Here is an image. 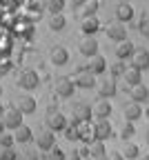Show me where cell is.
Instances as JSON below:
<instances>
[{"instance_id":"cell-1","label":"cell","mask_w":149,"mask_h":160,"mask_svg":"<svg viewBox=\"0 0 149 160\" xmlns=\"http://www.w3.org/2000/svg\"><path fill=\"white\" fill-rule=\"evenodd\" d=\"M54 87H56V93L60 98H71L74 91H76V82H74V78H69V76H58Z\"/></svg>"},{"instance_id":"cell-2","label":"cell","mask_w":149,"mask_h":160,"mask_svg":"<svg viewBox=\"0 0 149 160\" xmlns=\"http://www.w3.org/2000/svg\"><path fill=\"white\" fill-rule=\"evenodd\" d=\"M38 82H40V78H38V73H36V71H31V69L20 71V76H18V87H20V89L31 91V89H36V87H38Z\"/></svg>"},{"instance_id":"cell-3","label":"cell","mask_w":149,"mask_h":160,"mask_svg":"<svg viewBox=\"0 0 149 160\" xmlns=\"http://www.w3.org/2000/svg\"><path fill=\"white\" fill-rule=\"evenodd\" d=\"M74 82H76V87H80V89H91V87H96L98 82H96V76L85 67V69H80L76 76H74Z\"/></svg>"},{"instance_id":"cell-4","label":"cell","mask_w":149,"mask_h":160,"mask_svg":"<svg viewBox=\"0 0 149 160\" xmlns=\"http://www.w3.org/2000/svg\"><path fill=\"white\" fill-rule=\"evenodd\" d=\"M33 140H36V145H38L40 151H49L51 147H56V136H54L51 129H47V131H38Z\"/></svg>"},{"instance_id":"cell-5","label":"cell","mask_w":149,"mask_h":160,"mask_svg":"<svg viewBox=\"0 0 149 160\" xmlns=\"http://www.w3.org/2000/svg\"><path fill=\"white\" fill-rule=\"evenodd\" d=\"M45 120H47V127H49L51 131H65V129H67V118L62 116L60 111H54V109H51Z\"/></svg>"},{"instance_id":"cell-6","label":"cell","mask_w":149,"mask_h":160,"mask_svg":"<svg viewBox=\"0 0 149 160\" xmlns=\"http://www.w3.org/2000/svg\"><path fill=\"white\" fill-rule=\"evenodd\" d=\"M3 122H5V127L7 129H18V127H23V113H20L16 107L13 109H5V113H3Z\"/></svg>"},{"instance_id":"cell-7","label":"cell","mask_w":149,"mask_h":160,"mask_svg":"<svg viewBox=\"0 0 149 160\" xmlns=\"http://www.w3.org/2000/svg\"><path fill=\"white\" fill-rule=\"evenodd\" d=\"M91 113H94V109H91L89 105L78 102V105H74V120H71V122H74V125L89 122V120H91Z\"/></svg>"},{"instance_id":"cell-8","label":"cell","mask_w":149,"mask_h":160,"mask_svg":"<svg viewBox=\"0 0 149 160\" xmlns=\"http://www.w3.org/2000/svg\"><path fill=\"white\" fill-rule=\"evenodd\" d=\"M98 93H100V98H105V100H109V98H114L116 96V91H118V87H116V80L114 78H105V80H98Z\"/></svg>"},{"instance_id":"cell-9","label":"cell","mask_w":149,"mask_h":160,"mask_svg":"<svg viewBox=\"0 0 149 160\" xmlns=\"http://www.w3.org/2000/svg\"><path fill=\"white\" fill-rule=\"evenodd\" d=\"M78 49H80V53H82V56L94 58V56H98V40H96L94 36H85V38L80 40Z\"/></svg>"},{"instance_id":"cell-10","label":"cell","mask_w":149,"mask_h":160,"mask_svg":"<svg viewBox=\"0 0 149 160\" xmlns=\"http://www.w3.org/2000/svg\"><path fill=\"white\" fill-rule=\"evenodd\" d=\"M16 109L20 113H33L36 111V98L29 96V93H23L16 98Z\"/></svg>"},{"instance_id":"cell-11","label":"cell","mask_w":149,"mask_h":160,"mask_svg":"<svg viewBox=\"0 0 149 160\" xmlns=\"http://www.w3.org/2000/svg\"><path fill=\"white\" fill-rule=\"evenodd\" d=\"M94 131H96V140H102V142L114 136V129H111L109 120H98V122L94 125Z\"/></svg>"},{"instance_id":"cell-12","label":"cell","mask_w":149,"mask_h":160,"mask_svg":"<svg viewBox=\"0 0 149 160\" xmlns=\"http://www.w3.org/2000/svg\"><path fill=\"white\" fill-rule=\"evenodd\" d=\"M131 67L138 71L149 69V51L147 49H136V53L131 56Z\"/></svg>"},{"instance_id":"cell-13","label":"cell","mask_w":149,"mask_h":160,"mask_svg":"<svg viewBox=\"0 0 149 160\" xmlns=\"http://www.w3.org/2000/svg\"><path fill=\"white\" fill-rule=\"evenodd\" d=\"M105 31H107V38L116 40V42H122V40H127V27H125L122 22H114V25H109Z\"/></svg>"},{"instance_id":"cell-14","label":"cell","mask_w":149,"mask_h":160,"mask_svg":"<svg viewBox=\"0 0 149 160\" xmlns=\"http://www.w3.org/2000/svg\"><path fill=\"white\" fill-rule=\"evenodd\" d=\"M49 58H51V62L54 65H67L69 62V51L65 49V47H60V45H56V47H51V51H49Z\"/></svg>"},{"instance_id":"cell-15","label":"cell","mask_w":149,"mask_h":160,"mask_svg":"<svg viewBox=\"0 0 149 160\" xmlns=\"http://www.w3.org/2000/svg\"><path fill=\"white\" fill-rule=\"evenodd\" d=\"M91 109H94V116L98 120H107L111 116V102H109V100H105V98H100Z\"/></svg>"},{"instance_id":"cell-16","label":"cell","mask_w":149,"mask_h":160,"mask_svg":"<svg viewBox=\"0 0 149 160\" xmlns=\"http://www.w3.org/2000/svg\"><path fill=\"white\" fill-rule=\"evenodd\" d=\"M116 18H118V22H129V20L134 18V7L129 2H118L116 7Z\"/></svg>"},{"instance_id":"cell-17","label":"cell","mask_w":149,"mask_h":160,"mask_svg":"<svg viewBox=\"0 0 149 160\" xmlns=\"http://www.w3.org/2000/svg\"><path fill=\"white\" fill-rule=\"evenodd\" d=\"M122 113H125V120H127V122H136V120L142 116V107H140L138 102H129V105H125Z\"/></svg>"},{"instance_id":"cell-18","label":"cell","mask_w":149,"mask_h":160,"mask_svg":"<svg viewBox=\"0 0 149 160\" xmlns=\"http://www.w3.org/2000/svg\"><path fill=\"white\" fill-rule=\"evenodd\" d=\"M78 133H80V140H82L85 145H91L94 140H96V131H94V127L89 122H80L78 125Z\"/></svg>"},{"instance_id":"cell-19","label":"cell","mask_w":149,"mask_h":160,"mask_svg":"<svg viewBox=\"0 0 149 160\" xmlns=\"http://www.w3.org/2000/svg\"><path fill=\"white\" fill-rule=\"evenodd\" d=\"M87 69H89L94 76H98V73H102L105 69H107V60H105V58L98 53V56L89 58V62H87Z\"/></svg>"},{"instance_id":"cell-20","label":"cell","mask_w":149,"mask_h":160,"mask_svg":"<svg viewBox=\"0 0 149 160\" xmlns=\"http://www.w3.org/2000/svg\"><path fill=\"white\" fill-rule=\"evenodd\" d=\"M129 98L134 100V102H145V100L149 98V89L140 82V85H136V87H129Z\"/></svg>"},{"instance_id":"cell-21","label":"cell","mask_w":149,"mask_h":160,"mask_svg":"<svg viewBox=\"0 0 149 160\" xmlns=\"http://www.w3.org/2000/svg\"><path fill=\"white\" fill-rule=\"evenodd\" d=\"M134 53H136V49H134V45L129 42V40H122V42L116 45V56H118L120 60H127V58L131 60Z\"/></svg>"},{"instance_id":"cell-22","label":"cell","mask_w":149,"mask_h":160,"mask_svg":"<svg viewBox=\"0 0 149 160\" xmlns=\"http://www.w3.org/2000/svg\"><path fill=\"white\" fill-rule=\"evenodd\" d=\"M80 29L85 31V36H94L98 29H100V22H98V18L91 16V18H82V22H80Z\"/></svg>"},{"instance_id":"cell-23","label":"cell","mask_w":149,"mask_h":160,"mask_svg":"<svg viewBox=\"0 0 149 160\" xmlns=\"http://www.w3.org/2000/svg\"><path fill=\"white\" fill-rule=\"evenodd\" d=\"M89 151H91L94 160H107V149H105L102 140H94V142L89 145Z\"/></svg>"},{"instance_id":"cell-24","label":"cell","mask_w":149,"mask_h":160,"mask_svg":"<svg viewBox=\"0 0 149 160\" xmlns=\"http://www.w3.org/2000/svg\"><path fill=\"white\" fill-rule=\"evenodd\" d=\"M140 73H142V71H138V69H134V67H127V71L122 73V80H125V85H129V87H136V85H140Z\"/></svg>"},{"instance_id":"cell-25","label":"cell","mask_w":149,"mask_h":160,"mask_svg":"<svg viewBox=\"0 0 149 160\" xmlns=\"http://www.w3.org/2000/svg\"><path fill=\"white\" fill-rule=\"evenodd\" d=\"M13 138H16V142H31V140H33L36 136H33V131H31V127H27V125H23V127H18V129H16V133H13Z\"/></svg>"},{"instance_id":"cell-26","label":"cell","mask_w":149,"mask_h":160,"mask_svg":"<svg viewBox=\"0 0 149 160\" xmlns=\"http://www.w3.org/2000/svg\"><path fill=\"white\" fill-rule=\"evenodd\" d=\"M98 5H100V0H87V2L82 5V18H91V16H96V11H98Z\"/></svg>"},{"instance_id":"cell-27","label":"cell","mask_w":149,"mask_h":160,"mask_svg":"<svg viewBox=\"0 0 149 160\" xmlns=\"http://www.w3.org/2000/svg\"><path fill=\"white\" fill-rule=\"evenodd\" d=\"M65 158H67V153L62 151L60 147H51L49 151L42 153V160H65Z\"/></svg>"},{"instance_id":"cell-28","label":"cell","mask_w":149,"mask_h":160,"mask_svg":"<svg viewBox=\"0 0 149 160\" xmlns=\"http://www.w3.org/2000/svg\"><path fill=\"white\" fill-rule=\"evenodd\" d=\"M65 25H67V18L62 16V13L51 16V20H49V27H51V31H62V29H65Z\"/></svg>"},{"instance_id":"cell-29","label":"cell","mask_w":149,"mask_h":160,"mask_svg":"<svg viewBox=\"0 0 149 160\" xmlns=\"http://www.w3.org/2000/svg\"><path fill=\"white\" fill-rule=\"evenodd\" d=\"M47 9H49L51 16L62 13V9H65V0H47Z\"/></svg>"},{"instance_id":"cell-30","label":"cell","mask_w":149,"mask_h":160,"mask_svg":"<svg viewBox=\"0 0 149 160\" xmlns=\"http://www.w3.org/2000/svg\"><path fill=\"white\" fill-rule=\"evenodd\" d=\"M134 133H136L134 122H125V127H122V131H120V138L127 142V140H131V138H134Z\"/></svg>"},{"instance_id":"cell-31","label":"cell","mask_w":149,"mask_h":160,"mask_svg":"<svg viewBox=\"0 0 149 160\" xmlns=\"http://www.w3.org/2000/svg\"><path fill=\"white\" fill-rule=\"evenodd\" d=\"M65 138L69 140V142H74V140H80V133H78V125H67V129H65Z\"/></svg>"},{"instance_id":"cell-32","label":"cell","mask_w":149,"mask_h":160,"mask_svg":"<svg viewBox=\"0 0 149 160\" xmlns=\"http://www.w3.org/2000/svg\"><path fill=\"white\" fill-rule=\"evenodd\" d=\"M127 160H136L138 158V145H134V142H127V147H125V153H122Z\"/></svg>"},{"instance_id":"cell-33","label":"cell","mask_w":149,"mask_h":160,"mask_svg":"<svg viewBox=\"0 0 149 160\" xmlns=\"http://www.w3.org/2000/svg\"><path fill=\"white\" fill-rule=\"evenodd\" d=\"M138 31H140V36H145V38H149V18H140V22H138Z\"/></svg>"},{"instance_id":"cell-34","label":"cell","mask_w":149,"mask_h":160,"mask_svg":"<svg viewBox=\"0 0 149 160\" xmlns=\"http://www.w3.org/2000/svg\"><path fill=\"white\" fill-rule=\"evenodd\" d=\"M13 142H16V138H13V136H9V133H3V136H0V145H3L5 149H11Z\"/></svg>"},{"instance_id":"cell-35","label":"cell","mask_w":149,"mask_h":160,"mask_svg":"<svg viewBox=\"0 0 149 160\" xmlns=\"http://www.w3.org/2000/svg\"><path fill=\"white\" fill-rule=\"evenodd\" d=\"M125 71H127V65H125V62H116V65H114V69H111V73H114V76H122Z\"/></svg>"},{"instance_id":"cell-36","label":"cell","mask_w":149,"mask_h":160,"mask_svg":"<svg viewBox=\"0 0 149 160\" xmlns=\"http://www.w3.org/2000/svg\"><path fill=\"white\" fill-rule=\"evenodd\" d=\"M0 160H16V151H11V149H3V153H0Z\"/></svg>"},{"instance_id":"cell-37","label":"cell","mask_w":149,"mask_h":160,"mask_svg":"<svg viewBox=\"0 0 149 160\" xmlns=\"http://www.w3.org/2000/svg\"><path fill=\"white\" fill-rule=\"evenodd\" d=\"M65 160H82V156H80V153H78V151H69V153H67V158H65Z\"/></svg>"},{"instance_id":"cell-38","label":"cell","mask_w":149,"mask_h":160,"mask_svg":"<svg viewBox=\"0 0 149 160\" xmlns=\"http://www.w3.org/2000/svg\"><path fill=\"white\" fill-rule=\"evenodd\" d=\"M85 2H87V0H71L69 5H71L74 9H82V5H85Z\"/></svg>"},{"instance_id":"cell-39","label":"cell","mask_w":149,"mask_h":160,"mask_svg":"<svg viewBox=\"0 0 149 160\" xmlns=\"http://www.w3.org/2000/svg\"><path fill=\"white\" fill-rule=\"evenodd\" d=\"M107 160H125V156H122V153H118V151H114V153H109V156H107Z\"/></svg>"},{"instance_id":"cell-40","label":"cell","mask_w":149,"mask_h":160,"mask_svg":"<svg viewBox=\"0 0 149 160\" xmlns=\"http://www.w3.org/2000/svg\"><path fill=\"white\" fill-rule=\"evenodd\" d=\"M9 71V62H3V65H0V73H7Z\"/></svg>"},{"instance_id":"cell-41","label":"cell","mask_w":149,"mask_h":160,"mask_svg":"<svg viewBox=\"0 0 149 160\" xmlns=\"http://www.w3.org/2000/svg\"><path fill=\"white\" fill-rule=\"evenodd\" d=\"M5 129H7V127H5V122H3V120H0V136L5 133Z\"/></svg>"},{"instance_id":"cell-42","label":"cell","mask_w":149,"mask_h":160,"mask_svg":"<svg viewBox=\"0 0 149 160\" xmlns=\"http://www.w3.org/2000/svg\"><path fill=\"white\" fill-rule=\"evenodd\" d=\"M145 116H147V118H149V105H147V109H145Z\"/></svg>"},{"instance_id":"cell-43","label":"cell","mask_w":149,"mask_h":160,"mask_svg":"<svg viewBox=\"0 0 149 160\" xmlns=\"http://www.w3.org/2000/svg\"><path fill=\"white\" fill-rule=\"evenodd\" d=\"M0 113H5V109H3V102H0Z\"/></svg>"},{"instance_id":"cell-44","label":"cell","mask_w":149,"mask_h":160,"mask_svg":"<svg viewBox=\"0 0 149 160\" xmlns=\"http://www.w3.org/2000/svg\"><path fill=\"white\" fill-rule=\"evenodd\" d=\"M147 145H149V133H147Z\"/></svg>"},{"instance_id":"cell-45","label":"cell","mask_w":149,"mask_h":160,"mask_svg":"<svg viewBox=\"0 0 149 160\" xmlns=\"http://www.w3.org/2000/svg\"><path fill=\"white\" fill-rule=\"evenodd\" d=\"M118 2H127V0H118Z\"/></svg>"},{"instance_id":"cell-46","label":"cell","mask_w":149,"mask_h":160,"mask_svg":"<svg viewBox=\"0 0 149 160\" xmlns=\"http://www.w3.org/2000/svg\"><path fill=\"white\" fill-rule=\"evenodd\" d=\"M85 160H94V158H85Z\"/></svg>"},{"instance_id":"cell-47","label":"cell","mask_w":149,"mask_h":160,"mask_svg":"<svg viewBox=\"0 0 149 160\" xmlns=\"http://www.w3.org/2000/svg\"><path fill=\"white\" fill-rule=\"evenodd\" d=\"M0 93H3V87H0Z\"/></svg>"},{"instance_id":"cell-48","label":"cell","mask_w":149,"mask_h":160,"mask_svg":"<svg viewBox=\"0 0 149 160\" xmlns=\"http://www.w3.org/2000/svg\"><path fill=\"white\" fill-rule=\"evenodd\" d=\"M29 160H36V158H29Z\"/></svg>"}]
</instances>
